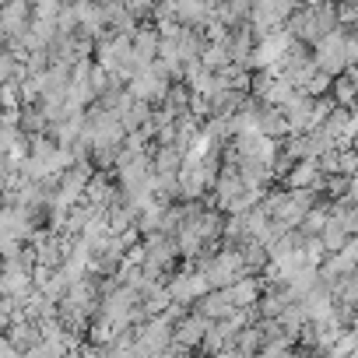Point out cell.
Wrapping results in <instances>:
<instances>
[{
	"instance_id": "obj_1",
	"label": "cell",
	"mask_w": 358,
	"mask_h": 358,
	"mask_svg": "<svg viewBox=\"0 0 358 358\" xmlns=\"http://www.w3.org/2000/svg\"><path fill=\"white\" fill-rule=\"evenodd\" d=\"M337 99H341V102L351 99V81H337Z\"/></svg>"
}]
</instances>
